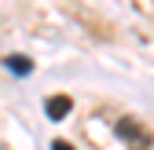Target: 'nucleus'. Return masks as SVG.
<instances>
[{"label": "nucleus", "instance_id": "obj_1", "mask_svg": "<svg viewBox=\"0 0 154 150\" xmlns=\"http://www.w3.org/2000/svg\"><path fill=\"white\" fill-rule=\"evenodd\" d=\"M118 136H121L132 150H147V146H150V132H147L136 117H121V121H118Z\"/></svg>", "mask_w": 154, "mask_h": 150}, {"label": "nucleus", "instance_id": "obj_2", "mask_svg": "<svg viewBox=\"0 0 154 150\" xmlns=\"http://www.w3.org/2000/svg\"><path fill=\"white\" fill-rule=\"evenodd\" d=\"M70 110H73V99H70V95H51V99L44 103V114H48V121H63Z\"/></svg>", "mask_w": 154, "mask_h": 150}, {"label": "nucleus", "instance_id": "obj_4", "mask_svg": "<svg viewBox=\"0 0 154 150\" xmlns=\"http://www.w3.org/2000/svg\"><path fill=\"white\" fill-rule=\"evenodd\" d=\"M51 150H77V146H73V143H66V139H55V143H51Z\"/></svg>", "mask_w": 154, "mask_h": 150}, {"label": "nucleus", "instance_id": "obj_3", "mask_svg": "<svg viewBox=\"0 0 154 150\" xmlns=\"http://www.w3.org/2000/svg\"><path fill=\"white\" fill-rule=\"evenodd\" d=\"M4 66L15 73V77H29V73H33V59H29V55H8Z\"/></svg>", "mask_w": 154, "mask_h": 150}]
</instances>
